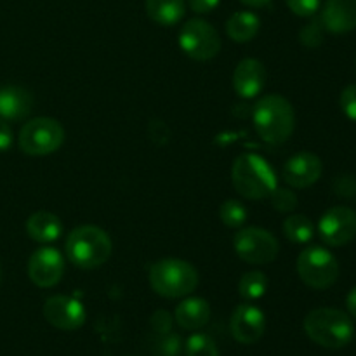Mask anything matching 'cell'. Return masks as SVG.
Segmentation results:
<instances>
[{"instance_id": "1", "label": "cell", "mask_w": 356, "mask_h": 356, "mask_svg": "<svg viewBox=\"0 0 356 356\" xmlns=\"http://www.w3.org/2000/svg\"><path fill=\"white\" fill-rule=\"evenodd\" d=\"M254 127L257 136L268 145H284L296 127V115L291 101L280 94L261 97L254 106Z\"/></svg>"}, {"instance_id": "2", "label": "cell", "mask_w": 356, "mask_h": 356, "mask_svg": "<svg viewBox=\"0 0 356 356\" xmlns=\"http://www.w3.org/2000/svg\"><path fill=\"white\" fill-rule=\"evenodd\" d=\"M305 332L313 343L327 350H341L353 341L355 325L350 316L336 308H316L305 318Z\"/></svg>"}, {"instance_id": "3", "label": "cell", "mask_w": 356, "mask_h": 356, "mask_svg": "<svg viewBox=\"0 0 356 356\" xmlns=\"http://www.w3.org/2000/svg\"><path fill=\"white\" fill-rule=\"evenodd\" d=\"M233 188L249 200L270 198L277 184V174L263 156L256 153H243L232 167Z\"/></svg>"}, {"instance_id": "4", "label": "cell", "mask_w": 356, "mask_h": 356, "mask_svg": "<svg viewBox=\"0 0 356 356\" xmlns=\"http://www.w3.org/2000/svg\"><path fill=\"white\" fill-rule=\"evenodd\" d=\"M149 285L159 296L167 299L186 298L197 289L198 271L188 261L160 259L149 266Z\"/></svg>"}, {"instance_id": "5", "label": "cell", "mask_w": 356, "mask_h": 356, "mask_svg": "<svg viewBox=\"0 0 356 356\" xmlns=\"http://www.w3.org/2000/svg\"><path fill=\"white\" fill-rule=\"evenodd\" d=\"M66 256L82 270L103 266L111 256L110 235L97 226H79L66 238Z\"/></svg>"}, {"instance_id": "6", "label": "cell", "mask_w": 356, "mask_h": 356, "mask_svg": "<svg viewBox=\"0 0 356 356\" xmlns=\"http://www.w3.org/2000/svg\"><path fill=\"white\" fill-rule=\"evenodd\" d=\"M65 143V129L58 120L38 117L21 127L17 145L19 149L31 156H44L58 152Z\"/></svg>"}, {"instance_id": "7", "label": "cell", "mask_w": 356, "mask_h": 356, "mask_svg": "<svg viewBox=\"0 0 356 356\" xmlns=\"http://www.w3.org/2000/svg\"><path fill=\"white\" fill-rule=\"evenodd\" d=\"M298 275L308 287L323 291L336 284L339 277V263L325 247H306L298 257Z\"/></svg>"}, {"instance_id": "8", "label": "cell", "mask_w": 356, "mask_h": 356, "mask_svg": "<svg viewBox=\"0 0 356 356\" xmlns=\"http://www.w3.org/2000/svg\"><path fill=\"white\" fill-rule=\"evenodd\" d=\"M177 40H179L181 51L195 61H209L216 58L221 49V38L216 28L198 17L183 24Z\"/></svg>"}, {"instance_id": "9", "label": "cell", "mask_w": 356, "mask_h": 356, "mask_svg": "<svg viewBox=\"0 0 356 356\" xmlns=\"http://www.w3.org/2000/svg\"><path fill=\"white\" fill-rule=\"evenodd\" d=\"M235 252L242 261L249 264H268L278 256V240L268 229L250 228L240 229L233 238Z\"/></svg>"}, {"instance_id": "10", "label": "cell", "mask_w": 356, "mask_h": 356, "mask_svg": "<svg viewBox=\"0 0 356 356\" xmlns=\"http://www.w3.org/2000/svg\"><path fill=\"white\" fill-rule=\"evenodd\" d=\"M318 233L327 245H346L356 236V212L344 205L329 209L320 218Z\"/></svg>"}, {"instance_id": "11", "label": "cell", "mask_w": 356, "mask_h": 356, "mask_svg": "<svg viewBox=\"0 0 356 356\" xmlns=\"http://www.w3.org/2000/svg\"><path fill=\"white\" fill-rule=\"evenodd\" d=\"M65 273V259L59 250L52 247H40L28 261V277L37 287L49 289L59 284Z\"/></svg>"}, {"instance_id": "12", "label": "cell", "mask_w": 356, "mask_h": 356, "mask_svg": "<svg viewBox=\"0 0 356 356\" xmlns=\"http://www.w3.org/2000/svg\"><path fill=\"white\" fill-rule=\"evenodd\" d=\"M44 316L59 330H76L86 323V308L70 296H52L44 305Z\"/></svg>"}, {"instance_id": "13", "label": "cell", "mask_w": 356, "mask_h": 356, "mask_svg": "<svg viewBox=\"0 0 356 356\" xmlns=\"http://www.w3.org/2000/svg\"><path fill=\"white\" fill-rule=\"evenodd\" d=\"M233 337L242 344H254L264 336L266 318L264 313L254 305H240L232 315L229 322Z\"/></svg>"}, {"instance_id": "14", "label": "cell", "mask_w": 356, "mask_h": 356, "mask_svg": "<svg viewBox=\"0 0 356 356\" xmlns=\"http://www.w3.org/2000/svg\"><path fill=\"white\" fill-rule=\"evenodd\" d=\"M323 163L315 153L301 152L291 156L284 165V179L292 188H309L320 179Z\"/></svg>"}, {"instance_id": "15", "label": "cell", "mask_w": 356, "mask_h": 356, "mask_svg": "<svg viewBox=\"0 0 356 356\" xmlns=\"http://www.w3.org/2000/svg\"><path fill=\"white\" fill-rule=\"evenodd\" d=\"M266 83V70L263 63L254 58H245L236 65L233 72V89L243 99H252Z\"/></svg>"}, {"instance_id": "16", "label": "cell", "mask_w": 356, "mask_h": 356, "mask_svg": "<svg viewBox=\"0 0 356 356\" xmlns=\"http://www.w3.org/2000/svg\"><path fill=\"white\" fill-rule=\"evenodd\" d=\"M320 19L330 33H348L355 30L356 0H327Z\"/></svg>"}, {"instance_id": "17", "label": "cell", "mask_w": 356, "mask_h": 356, "mask_svg": "<svg viewBox=\"0 0 356 356\" xmlns=\"http://www.w3.org/2000/svg\"><path fill=\"white\" fill-rule=\"evenodd\" d=\"M33 110V96L30 90L17 86L0 89V118L3 120H23Z\"/></svg>"}, {"instance_id": "18", "label": "cell", "mask_w": 356, "mask_h": 356, "mask_svg": "<svg viewBox=\"0 0 356 356\" xmlns=\"http://www.w3.org/2000/svg\"><path fill=\"white\" fill-rule=\"evenodd\" d=\"M177 325L184 330L204 329L211 318V306L202 298H186L177 305L174 313Z\"/></svg>"}, {"instance_id": "19", "label": "cell", "mask_w": 356, "mask_h": 356, "mask_svg": "<svg viewBox=\"0 0 356 356\" xmlns=\"http://www.w3.org/2000/svg\"><path fill=\"white\" fill-rule=\"evenodd\" d=\"M26 233L31 240L38 243L56 242L63 233V222L52 212H35L28 218Z\"/></svg>"}, {"instance_id": "20", "label": "cell", "mask_w": 356, "mask_h": 356, "mask_svg": "<svg viewBox=\"0 0 356 356\" xmlns=\"http://www.w3.org/2000/svg\"><path fill=\"white\" fill-rule=\"evenodd\" d=\"M145 7L149 19L162 26L177 24L186 13L184 0H146Z\"/></svg>"}, {"instance_id": "21", "label": "cell", "mask_w": 356, "mask_h": 356, "mask_svg": "<svg viewBox=\"0 0 356 356\" xmlns=\"http://www.w3.org/2000/svg\"><path fill=\"white\" fill-rule=\"evenodd\" d=\"M261 28L259 17L250 10H238V13L232 14L226 23V33L233 42L238 44H245L250 42L257 35Z\"/></svg>"}, {"instance_id": "22", "label": "cell", "mask_w": 356, "mask_h": 356, "mask_svg": "<svg viewBox=\"0 0 356 356\" xmlns=\"http://www.w3.org/2000/svg\"><path fill=\"white\" fill-rule=\"evenodd\" d=\"M284 233L292 243H308L315 235V226L306 216H289L284 222Z\"/></svg>"}, {"instance_id": "23", "label": "cell", "mask_w": 356, "mask_h": 356, "mask_svg": "<svg viewBox=\"0 0 356 356\" xmlns=\"http://www.w3.org/2000/svg\"><path fill=\"white\" fill-rule=\"evenodd\" d=\"M268 291V278L261 271H249L240 278L238 292L245 301H257Z\"/></svg>"}, {"instance_id": "24", "label": "cell", "mask_w": 356, "mask_h": 356, "mask_svg": "<svg viewBox=\"0 0 356 356\" xmlns=\"http://www.w3.org/2000/svg\"><path fill=\"white\" fill-rule=\"evenodd\" d=\"M219 219L228 228H240L247 221V209L238 200H226L219 207Z\"/></svg>"}, {"instance_id": "25", "label": "cell", "mask_w": 356, "mask_h": 356, "mask_svg": "<svg viewBox=\"0 0 356 356\" xmlns=\"http://www.w3.org/2000/svg\"><path fill=\"white\" fill-rule=\"evenodd\" d=\"M186 356H219V350L209 336L193 334L186 341Z\"/></svg>"}, {"instance_id": "26", "label": "cell", "mask_w": 356, "mask_h": 356, "mask_svg": "<svg viewBox=\"0 0 356 356\" xmlns=\"http://www.w3.org/2000/svg\"><path fill=\"white\" fill-rule=\"evenodd\" d=\"M323 23L322 19H313L309 21L306 26L301 28L299 31V40L301 44H305L306 47H318L323 42Z\"/></svg>"}, {"instance_id": "27", "label": "cell", "mask_w": 356, "mask_h": 356, "mask_svg": "<svg viewBox=\"0 0 356 356\" xmlns=\"http://www.w3.org/2000/svg\"><path fill=\"white\" fill-rule=\"evenodd\" d=\"M271 204L278 212H292L298 207V197L294 191L287 190V188H275L273 193L270 195Z\"/></svg>"}, {"instance_id": "28", "label": "cell", "mask_w": 356, "mask_h": 356, "mask_svg": "<svg viewBox=\"0 0 356 356\" xmlns=\"http://www.w3.org/2000/svg\"><path fill=\"white\" fill-rule=\"evenodd\" d=\"M289 9L301 17L315 16L316 10L320 9V0H285Z\"/></svg>"}, {"instance_id": "29", "label": "cell", "mask_w": 356, "mask_h": 356, "mask_svg": "<svg viewBox=\"0 0 356 356\" xmlns=\"http://www.w3.org/2000/svg\"><path fill=\"white\" fill-rule=\"evenodd\" d=\"M341 108H343L344 115H346L350 120L356 122V83L353 86H348L346 89L341 92Z\"/></svg>"}, {"instance_id": "30", "label": "cell", "mask_w": 356, "mask_h": 356, "mask_svg": "<svg viewBox=\"0 0 356 356\" xmlns=\"http://www.w3.org/2000/svg\"><path fill=\"white\" fill-rule=\"evenodd\" d=\"M152 327L159 334H167L172 327V320H170L169 313L167 312H156L155 315L152 316Z\"/></svg>"}, {"instance_id": "31", "label": "cell", "mask_w": 356, "mask_h": 356, "mask_svg": "<svg viewBox=\"0 0 356 356\" xmlns=\"http://www.w3.org/2000/svg\"><path fill=\"white\" fill-rule=\"evenodd\" d=\"M181 350V341L177 336H167L163 334V341L160 343V351L163 356H176L179 355Z\"/></svg>"}, {"instance_id": "32", "label": "cell", "mask_w": 356, "mask_h": 356, "mask_svg": "<svg viewBox=\"0 0 356 356\" xmlns=\"http://www.w3.org/2000/svg\"><path fill=\"white\" fill-rule=\"evenodd\" d=\"M13 146V129L7 120L0 118V152H7Z\"/></svg>"}, {"instance_id": "33", "label": "cell", "mask_w": 356, "mask_h": 356, "mask_svg": "<svg viewBox=\"0 0 356 356\" xmlns=\"http://www.w3.org/2000/svg\"><path fill=\"white\" fill-rule=\"evenodd\" d=\"M219 2H221V0H188L191 9L198 14L212 13V10L219 6Z\"/></svg>"}, {"instance_id": "34", "label": "cell", "mask_w": 356, "mask_h": 356, "mask_svg": "<svg viewBox=\"0 0 356 356\" xmlns=\"http://www.w3.org/2000/svg\"><path fill=\"white\" fill-rule=\"evenodd\" d=\"M346 306H348V312H350V315L353 316V318H356V287L350 292V294H348Z\"/></svg>"}, {"instance_id": "35", "label": "cell", "mask_w": 356, "mask_h": 356, "mask_svg": "<svg viewBox=\"0 0 356 356\" xmlns=\"http://www.w3.org/2000/svg\"><path fill=\"white\" fill-rule=\"evenodd\" d=\"M240 2L245 3V6H249V7H263V6H266L270 0H240Z\"/></svg>"}]
</instances>
